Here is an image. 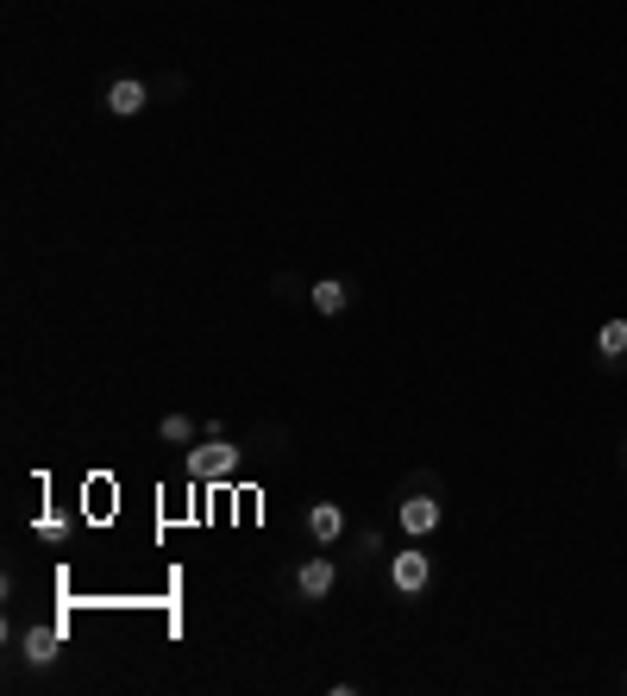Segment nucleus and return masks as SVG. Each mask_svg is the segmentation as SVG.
<instances>
[{
	"label": "nucleus",
	"instance_id": "nucleus-1",
	"mask_svg": "<svg viewBox=\"0 0 627 696\" xmlns=\"http://www.w3.org/2000/svg\"><path fill=\"white\" fill-rule=\"evenodd\" d=\"M232 471H239V446L220 433H207V446L189 452V477H201V483H226Z\"/></svg>",
	"mask_w": 627,
	"mask_h": 696
},
{
	"label": "nucleus",
	"instance_id": "nucleus-2",
	"mask_svg": "<svg viewBox=\"0 0 627 696\" xmlns=\"http://www.w3.org/2000/svg\"><path fill=\"white\" fill-rule=\"evenodd\" d=\"M427 584H433V559L421 546H408V552L389 559V590H396V596H421Z\"/></svg>",
	"mask_w": 627,
	"mask_h": 696
},
{
	"label": "nucleus",
	"instance_id": "nucleus-3",
	"mask_svg": "<svg viewBox=\"0 0 627 696\" xmlns=\"http://www.w3.org/2000/svg\"><path fill=\"white\" fill-rule=\"evenodd\" d=\"M396 521H402L408 540H427V533H439V521H446V502H439V496H408L396 508Z\"/></svg>",
	"mask_w": 627,
	"mask_h": 696
},
{
	"label": "nucleus",
	"instance_id": "nucleus-4",
	"mask_svg": "<svg viewBox=\"0 0 627 696\" xmlns=\"http://www.w3.org/2000/svg\"><path fill=\"white\" fill-rule=\"evenodd\" d=\"M333 584H339V565H333V559H308V565L295 571V596H301V602H327Z\"/></svg>",
	"mask_w": 627,
	"mask_h": 696
},
{
	"label": "nucleus",
	"instance_id": "nucleus-5",
	"mask_svg": "<svg viewBox=\"0 0 627 696\" xmlns=\"http://www.w3.org/2000/svg\"><path fill=\"white\" fill-rule=\"evenodd\" d=\"M145 107H151V88L138 82V76H120V82L107 88V113H113V120H138Z\"/></svg>",
	"mask_w": 627,
	"mask_h": 696
},
{
	"label": "nucleus",
	"instance_id": "nucleus-6",
	"mask_svg": "<svg viewBox=\"0 0 627 696\" xmlns=\"http://www.w3.org/2000/svg\"><path fill=\"white\" fill-rule=\"evenodd\" d=\"M308 533H314L320 546H339V533H345V508H339V502H314V508H308Z\"/></svg>",
	"mask_w": 627,
	"mask_h": 696
},
{
	"label": "nucleus",
	"instance_id": "nucleus-7",
	"mask_svg": "<svg viewBox=\"0 0 627 696\" xmlns=\"http://www.w3.org/2000/svg\"><path fill=\"white\" fill-rule=\"evenodd\" d=\"M308 301H314V314H327V320H333V314H345V308H352V283L327 276V283H314V295H308Z\"/></svg>",
	"mask_w": 627,
	"mask_h": 696
},
{
	"label": "nucleus",
	"instance_id": "nucleus-8",
	"mask_svg": "<svg viewBox=\"0 0 627 696\" xmlns=\"http://www.w3.org/2000/svg\"><path fill=\"white\" fill-rule=\"evenodd\" d=\"M596 352H602V358H627V320H602Z\"/></svg>",
	"mask_w": 627,
	"mask_h": 696
},
{
	"label": "nucleus",
	"instance_id": "nucleus-9",
	"mask_svg": "<svg viewBox=\"0 0 627 696\" xmlns=\"http://www.w3.org/2000/svg\"><path fill=\"white\" fill-rule=\"evenodd\" d=\"M26 659H38V665L57 659V634H51V628H32V634H26Z\"/></svg>",
	"mask_w": 627,
	"mask_h": 696
},
{
	"label": "nucleus",
	"instance_id": "nucleus-10",
	"mask_svg": "<svg viewBox=\"0 0 627 696\" xmlns=\"http://www.w3.org/2000/svg\"><path fill=\"white\" fill-rule=\"evenodd\" d=\"M157 433H164L170 446H189V439H195V421H189V414H164V427H157Z\"/></svg>",
	"mask_w": 627,
	"mask_h": 696
}]
</instances>
